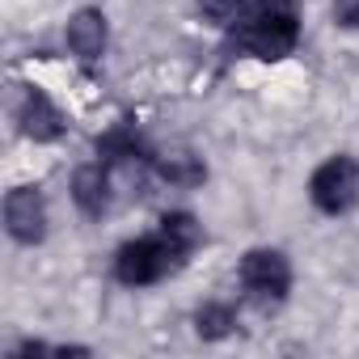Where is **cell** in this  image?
I'll list each match as a JSON object with an SVG mask.
<instances>
[{"label": "cell", "instance_id": "obj_5", "mask_svg": "<svg viewBox=\"0 0 359 359\" xmlns=\"http://www.w3.org/2000/svg\"><path fill=\"white\" fill-rule=\"evenodd\" d=\"M5 229L18 245H39L47 237V199L34 187H18L5 199Z\"/></svg>", "mask_w": 359, "mask_h": 359}, {"label": "cell", "instance_id": "obj_2", "mask_svg": "<svg viewBox=\"0 0 359 359\" xmlns=\"http://www.w3.org/2000/svg\"><path fill=\"white\" fill-rule=\"evenodd\" d=\"M187 254L177 250L165 233L156 237H140V241H127L114 258V279L127 283V287H148V283H161L169 271H177Z\"/></svg>", "mask_w": 359, "mask_h": 359}, {"label": "cell", "instance_id": "obj_8", "mask_svg": "<svg viewBox=\"0 0 359 359\" xmlns=\"http://www.w3.org/2000/svg\"><path fill=\"white\" fill-rule=\"evenodd\" d=\"M97 156L106 165H131V161L148 156V144H144V135H140V127L131 118H118L110 131L97 135Z\"/></svg>", "mask_w": 359, "mask_h": 359}, {"label": "cell", "instance_id": "obj_4", "mask_svg": "<svg viewBox=\"0 0 359 359\" xmlns=\"http://www.w3.org/2000/svg\"><path fill=\"white\" fill-rule=\"evenodd\" d=\"M241 283L254 300L262 304H279L287 300V287H292V266L279 250H250L241 258Z\"/></svg>", "mask_w": 359, "mask_h": 359}, {"label": "cell", "instance_id": "obj_12", "mask_svg": "<svg viewBox=\"0 0 359 359\" xmlns=\"http://www.w3.org/2000/svg\"><path fill=\"white\" fill-rule=\"evenodd\" d=\"M161 233L182 250V254H191L199 241H203V224L191 216V212H169V216H161Z\"/></svg>", "mask_w": 359, "mask_h": 359}, {"label": "cell", "instance_id": "obj_3", "mask_svg": "<svg viewBox=\"0 0 359 359\" xmlns=\"http://www.w3.org/2000/svg\"><path fill=\"white\" fill-rule=\"evenodd\" d=\"M309 199L325 212V216H342L359 203V165L351 156H330L325 165H317V173L309 177Z\"/></svg>", "mask_w": 359, "mask_h": 359}, {"label": "cell", "instance_id": "obj_11", "mask_svg": "<svg viewBox=\"0 0 359 359\" xmlns=\"http://www.w3.org/2000/svg\"><path fill=\"white\" fill-rule=\"evenodd\" d=\"M233 330H237V313H233V304L212 300V304H203V309L195 313V334H199L203 342H220V338H229Z\"/></svg>", "mask_w": 359, "mask_h": 359}, {"label": "cell", "instance_id": "obj_1", "mask_svg": "<svg viewBox=\"0 0 359 359\" xmlns=\"http://www.w3.org/2000/svg\"><path fill=\"white\" fill-rule=\"evenodd\" d=\"M233 43L258 60H283L296 51L300 43V13L296 0H258L250 9V18L241 22V30L233 34Z\"/></svg>", "mask_w": 359, "mask_h": 359}, {"label": "cell", "instance_id": "obj_10", "mask_svg": "<svg viewBox=\"0 0 359 359\" xmlns=\"http://www.w3.org/2000/svg\"><path fill=\"white\" fill-rule=\"evenodd\" d=\"M156 173L165 177L169 187H199L203 177H208V169H203V161L199 156H191V152H173V156H161L156 161Z\"/></svg>", "mask_w": 359, "mask_h": 359}, {"label": "cell", "instance_id": "obj_9", "mask_svg": "<svg viewBox=\"0 0 359 359\" xmlns=\"http://www.w3.org/2000/svg\"><path fill=\"white\" fill-rule=\"evenodd\" d=\"M72 199L85 216H106L110 212V177L102 165H85L72 173Z\"/></svg>", "mask_w": 359, "mask_h": 359}, {"label": "cell", "instance_id": "obj_7", "mask_svg": "<svg viewBox=\"0 0 359 359\" xmlns=\"http://www.w3.org/2000/svg\"><path fill=\"white\" fill-rule=\"evenodd\" d=\"M68 51L81 64H97L102 60V51H106V18H102V9L72 13V22H68Z\"/></svg>", "mask_w": 359, "mask_h": 359}, {"label": "cell", "instance_id": "obj_6", "mask_svg": "<svg viewBox=\"0 0 359 359\" xmlns=\"http://www.w3.org/2000/svg\"><path fill=\"white\" fill-rule=\"evenodd\" d=\"M18 123H22V135L34 140V144H55V140L68 131V118L60 114V106H55L39 85H30V89L22 93Z\"/></svg>", "mask_w": 359, "mask_h": 359}, {"label": "cell", "instance_id": "obj_14", "mask_svg": "<svg viewBox=\"0 0 359 359\" xmlns=\"http://www.w3.org/2000/svg\"><path fill=\"white\" fill-rule=\"evenodd\" d=\"M334 22L342 30H359V0H334Z\"/></svg>", "mask_w": 359, "mask_h": 359}, {"label": "cell", "instance_id": "obj_13", "mask_svg": "<svg viewBox=\"0 0 359 359\" xmlns=\"http://www.w3.org/2000/svg\"><path fill=\"white\" fill-rule=\"evenodd\" d=\"M241 5H245V0H199V13H203L208 22H216V26H229Z\"/></svg>", "mask_w": 359, "mask_h": 359}]
</instances>
